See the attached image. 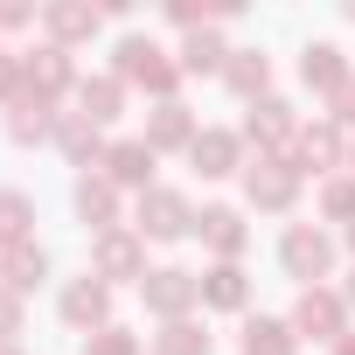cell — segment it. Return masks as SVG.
<instances>
[{
	"mask_svg": "<svg viewBox=\"0 0 355 355\" xmlns=\"http://www.w3.org/2000/svg\"><path fill=\"white\" fill-rule=\"evenodd\" d=\"M112 77H119L125 91H146L153 105L182 98V84H189V77H182V63H174V56L153 42V35H139V28L112 42Z\"/></svg>",
	"mask_w": 355,
	"mask_h": 355,
	"instance_id": "obj_1",
	"label": "cell"
},
{
	"mask_svg": "<svg viewBox=\"0 0 355 355\" xmlns=\"http://www.w3.org/2000/svg\"><path fill=\"white\" fill-rule=\"evenodd\" d=\"M334 258H341V244H334L320 223H286V237H279V272L300 279V293H306V286H327V279H334Z\"/></svg>",
	"mask_w": 355,
	"mask_h": 355,
	"instance_id": "obj_2",
	"label": "cell"
},
{
	"mask_svg": "<svg viewBox=\"0 0 355 355\" xmlns=\"http://www.w3.org/2000/svg\"><path fill=\"white\" fill-rule=\"evenodd\" d=\"M300 112H293V98H258V105H244V146H258V160H293V139H300Z\"/></svg>",
	"mask_w": 355,
	"mask_h": 355,
	"instance_id": "obj_3",
	"label": "cell"
},
{
	"mask_svg": "<svg viewBox=\"0 0 355 355\" xmlns=\"http://www.w3.org/2000/svg\"><path fill=\"white\" fill-rule=\"evenodd\" d=\"M237 182H244V209H258V216H293L306 174H300L293 160H244Z\"/></svg>",
	"mask_w": 355,
	"mask_h": 355,
	"instance_id": "obj_4",
	"label": "cell"
},
{
	"mask_svg": "<svg viewBox=\"0 0 355 355\" xmlns=\"http://www.w3.org/2000/svg\"><path fill=\"white\" fill-rule=\"evenodd\" d=\"M132 230L146 237V244H182V237H196V202L182 196V189H146L139 202H132Z\"/></svg>",
	"mask_w": 355,
	"mask_h": 355,
	"instance_id": "obj_5",
	"label": "cell"
},
{
	"mask_svg": "<svg viewBox=\"0 0 355 355\" xmlns=\"http://www.w3.org/2000/svg\"><path fill=\"white\" fill-rule=\"evenodd\" d=\"M146 237L125 223V230H105V237H91V279H105L112 293L119 286H146Z\"/></svg>",
	"mask_w": 355,
	"mask_h": 355,
	"instance_id": "obj_6",
	"label": "cell"
},
{
	"mask_svg": "<svg viewBox=\"0 0 355 355\" xmlns=\"http://www.w3.org/2000/svg\"><path fill=\"white\" fill-rule=\"evenodd\" d=\"M139 300H146L153 320H189V313L202 306V272H189V265H153L146 286H139Z\"/></svg>",
	"mask_w": 355,
	"mask_h": 355,
	"instance_id": "obj_7",
	"label": "cell"
},
{
	"mask_svg": "<svg viewBox=\"0 0 355 355\" xmlns=\"http://www.w3.org/2000/svg\"><path fill=\"white\" fill-rule=\"evenodd\" d=\"M196 237L216 265H244L251 251V223H244V202H202L196 209Z\"/></svg>",
	"mask_w": 355,
	"mask_h": 355,
	"instance_id": "obj_8",
	"label": "cell"
},
{
	"mask_svg": "<svg viewBox=\"0 0 355 355\" xmlns=\"http://www.w3.org/2000/svg\"><path fill=\"white\" fill-rule=\"evenodd\" d=\"M286 320H293L300 341H327V348H334V341L348 334V300H341V286H306Z\"/></svg>",
	"mask_w": 355,
	"mask_h": 355,
	"instance_id": "obj_9",
	"label": "cell"
},
{
	"mask_svg": "<svg viewBox=\"0 0 355 355\" xmlns=\"http://www.w3.org/2000/svg\"><path fill=\"white\" fill-rule=\"evenodd\" d=\"M293 167L300 174H348V132L334 125V119H313V125H300V139H293Z\"/></svg>",
	"mask_w": 355,
	"mask_h": 355,
	"instance_id": "obj_10",
	"label": "cell"
},
{
	"mask_svg": "<svg viewBox=\"0 0 355 355\" xmlns=\"http://www.w3.org/2000/svg\"><path fill=\"white\" fill-rule=\"evenodd\" d=\"M21 77H28V98H49V105H56L63 91L77 98V84H84V77H77V63H70V49H56V42L21 49Z\"/></svg>",
	"mask_w": 355,
	"mask_h": 355,
	"instance_id": "obj_11",
	"label": "cell"
},
{
	"mask_svg": "<svg viewBox=\"0 0 355 355\" xmlns=\"http://www.w3.org/2000/svg\"><path fill=\"white\" fill-rule=\"evenodd\" d=\"M56 313H63V327H77V334H98V327H112V286L105 279H63V293H56Z\"/></svg>",
	"mask_w": 355,
	"mask_h": 355,
	"instance_id": "obj_12",
	"label": "cell"
},
{
	"mask_svg": "<svg viewBox=\"0 0 355 355\" xmlns=\"http://www.w3.org/2000/svg\"><path fill=\"white\" fill-rule=\"evenodd\" d=\"M189 167L202 174V182H230V174H244V132L237 125H202L196 146H189Z\"/></svg>",
	"mask_w": 355,
	"mask_h": 355,
	"instance_id": "obj_13",
	"label": "cell"
},
{
	"mask_svg": "<svg viewBox=\"0 0 355 355\" xmlns=\"http://www.w3.org/2000/svg\"><path fill=\"white\" fill-rule=\"evenodd\" d=\"M70 209H77V223H84L91 237H105V230H125V196L105 182V174H77Z\"/></svg>",
	"mask_w": 355,
	"mask_h": 355,
	"instance_id": "obj_14",
	"label": "cell"
},
{
	"mask_svg": "<svg viewBox=\"0 0 355 355\" xmlns=\"http://www.w3.org/2000/svg\"><path fill=\"white\" fill-rule=\"evenodd\" d=\"M153 160H160V153L132 132V139H112V146H105V167H98V174H105L119 196H125V189H132V196H146V189H153Z\"/></svg>",
	"mask_w": 355,
	"mask_h": 355,
	"instance_id": "obj_15",
	"label": "cell"
},
{
	"mask_svg": "<svg viewBox=\"0 0 355 355\" xmlns=\"http://www.w3.org/2000/svg\"><path fill=\"white\" fill-rule=\"evenodd\" d=\"M98 28H105V8H91V0H49L42 8V42H56V49H77Z\"/></svg>",
	"mask_w": 355,
	"mask_h": 355,
	"instance_id": "obj_16",
	"label": "cell"
},
{
	"mask_svg": "<svg viewBox=\"0 0 355 355\" xmlns=\"http://www.w3.org/2000/svg\"><path fill=\"white\" fill-rule=\"evenodd\" d=\"M49 146H56V153H63L70 167L98 174V167H105V146H112V139H105V125H91V119L63 112V119H56V139H49Z\"/></svg>",
	"mask_w": 355,
	"mask_h": 355,
	"instance_id": "obj_17",
	"label": "cell"
},
{
	"mask_svg": "<svg viewBox=\"0 0 355 355\" xmlns=\"http://www.w3.org/2000/svg\"><path fill=\"white\" fill-rule=\"evenodd\" d=\"M196 132H202V125H196V112H189L182 98H167V105H153V112H146V132H139V139H146L153 153H189V146H196Z\"/></svg>",
	"mask_w": 355,
	"mask_h": 355,
	"instance_id": "obj_18",
	"label": "cell"
},
{
	"mask_svg": "<svg viewBox=\"0 0 355 355\" xmlns=\"http://www.w3.org/2000/svg\"><path fill=\"white\" fill-rule=\"evenodd\" d=\"M348 77H355V70H348V49H341V42H306V49H300V84H306V91L334 98Z\"/></svg>",
	"mask_w": 355,
	"mask_h": 355,
	"instance_id": "obj_19",
	"label": "cell"
},
{
	"mask_svg": "<svg viewBox=\"0 0 355 355\" xmlns=\"http://www.w3.org/2000/svg\"><path fill=\"white\" fill-rule=\"evenodd\" d=\"M125 98H132V91H125L112 70H98V77L77 84V119H91V125H119V119H125Z\"/></svg>",
	"mask_w": 355,
	"mask_h": 355,
	"instance_id": "obj_20",
	"label": "cell"
},
{
	"mask_svg": "<svg viewBox=\"0 0 355 355\" xmlns=\"http://www.w3.org/2000/svg\"><path fill=\"white\" fill-rule=\"evenodd\" d=\"M202 313H251V272L244 265H209L202 272Z\"/></svg>",
	"mask_w": 355,
	"mask_h": 355,
	"instance_id": "obj_21",
	"label": "cell"
},
{
	"mask_svg": "<svg viewBox=\"0 0 355 355\" xmlns=\"http://www.w3.org/2000/svg\"><path fill=\"white\" fill-rule=\"evenodd\" d=\"M223 84H230V98H244V105L272 98V56H265V49H230Z\"/></svg>",
	"mask_w": 355,
	"mask_h": 355,
	"instance_id": "obj_22",
	"label": "cell"
},
{
	"mask_svg": "<svg viewBox=\"0 0 355 355\" xmlns=\"http://www.w3.org/2000/svg\"><path fill=\"white\" fill-rule=\"evenodd\" d=\"M56 105L49 98H21V105H8V146H49L56 139Z\"/></svg>",
	"mask_w": 355,
	"mask_h": 355,
	"instance_id": "obj_23",
	"label": "cell"
},
{
	"mask_svg": "<svg viewBox=\"0 0 355 355\" xmlns=\"http://www.w3.org/2000/svg\"><path fill=\"white\" fill-rule=\"evenodd\" d=\"M49 272H56V265H49L42 244H15V251H0V286L21 293V300H28L35 286H49Z\"/></svg>",
	"mask_w": 355,
	"mask_h": 355,
	"instance_id": "obj_24",
	"label": "cell"
},
{
	"mask_svg": "<svg viewBox=\"0 0 355 355\" xmlns=\"http://www.w3.org/2000/svg\"><path fill=\"white\" fill-rule=\"evenodd\" d=\"M174 63H182V77H223V63H230V42H223V28H196V35H182Z\"/></svg>",
	"mask_w": 355,
	"mask_h": 355,
	"instance_id": "obj_25",
	"label": "cell"
},
{
	"mask_svg": "<svg viewBox=\"0 0 355 355\" xmlns=\"http://www.w3.org/2000/svg\"><path fill=\"white\" fill-rule=\"evenodd\" d=\"M293 348H300L293 320H279V313H244V355H293Z\"/></svg>",
	"mask_w": 355,
	"mask_h": 355,
	"instance_id": "obj_26",
	"label": "cell"
},
{
	"mask_svg": "<svg viewBox=\"0 0 355 355\" xmlns=\"http://www.w3.org/2000/svg\"><path fill=\"white\" fill-rule=\"evenodd\" d=\"M35 244V196L28 189H0V251Z\"/></svg>",
	"mask_w": 355,
	"mask_h": 355,
	"instance_id": "obj_27",
	"label": "cell"
},
{
	"mask_svg": "<svg viewBox=\"0 0 355 355\" xmlns=\"http://www.w3.org/2000/svg\"><path fill=\"white\" fill-rule=\"evenodd\" d=\"M216 348V334L189 313V320H160V334H153V355H209Z\"/></svg>",
	"mask_w": 355,
	"mask_h": 355,
	"instance_id": "obj_28",
	"label": "cell"
},
{
	"mask_svg": "<svg viewBox=\"0 0 355 355\" xmlns=\"http://www.w3.org/2000/svg\"><path fill=\"white\" fill-rule=\"evenodd\" d=\"M313 202H320V216H327V223H341V230H348V223H355V174H327Z\"/></svg>",
	"mask_w": 355,
	"mask_h": 355,
	"instance_id": "obj_29",
	"label": "cell"
},
{
	"mask_svg": "<svg viewBox=\"0 0 355 355\" xmlns=\"http://www.w3.org/2000/svg\"><path fill=\"white\" fill-rule=\"evenodd\" d=\"M84 355H139V334L132 327H98V334H84Z\"/></svg>",
	"mask_w": 355,
	"mask_h": 355,
	"instance_id": "obj_30",
	"label": "cell"
},
{
	"mask_svg": "<svg viewBox=\"0 0 355 355\" xmlns=\"http://www.w3.org/2000/svg\"><path fill=\"white\" fill-rule=\"evenodd\" d=\"M28 77H21V49H0V105H21Z\"/></svg>",
	"mask_w": 355,
	"mask_h": 355,
	"instance_id": "obj_31",
	"label": "cell"
},
{
	"mask_svg": "<svg viewBox=\"0 0 355 355\" xmlns=\"http://www.w3.org/2000/svg\"><path fill=\"white\" fill-rule=\"evenodd\" d=\"M21 327H28V300L0 286V341H21Z\"/></svg>",
	"mask_w": 355,
	"mask_h": 355,
	"instance_id": "obj_32",
	"label": "cell"
},
{
	"mask_svg": "<svg viewBox=\"0 0 355 355\" xmlns=\"http://www.w3.org/2000/svg\"><path fill=\"white\" fill-rule=\"evenodd\" d=\"M327 105H334V112H327V119H334V125H341V132H348V139H355V77H348V84H341V91H334V98H327Z\"/></svg>",
	"mask_w": 355,
	"mask_h": 355,
	"instance_id": "obj_33",
	"label": "cell"
},
{
	"mask_svg": "<svg viewBox=\"0 0 355 355\" xmlns=\"http://www.w3.org/2000/svg\"><path fill=\"white\" fill-rule=\"evenodd\" d=\"M35 21V8H0V35H21Z\"/></svg>",
	"mask_w": 355,
	"mask_h": 355,
	"instance_id": "obj_34",
	"label": "cell"
},
{
	"mask_svg": "<svg viewBox=\"0 0 355 355\" xmlns=\"http://www.w3.org/2000/svg\"><path fill=\"white\" fill-rule=\"evenodd\" d=\"M334 355H355V327H348V334H341V341H334Z\"/></svg>",
	"mask_w": 355,
	"mask_h": 355,
	"instance_id": "obj_35",
	"label": "cell"
},
{
	"mask_svg": "<svg viewBox=\"0 0 355 355\" xmlns=\"http://www.w3.org/2000/svg\"><path fill=\"white\" fill-rule=\"evenodd\" d=\"M341 300H348V313H355V272H348V286H341Z\"/></svg>",
	"mask_w": 355,
	"mask_h": 355,
	"instance_id": "obj_36",
	"label": "cell"
},
{
	"mask_svg": "<svg viewBox=\"0 0 355 355\" xmlns=\"http://www.w3.org/2000/svg\"><path fill=\"white\" fill-rule=\"evenodd\" d=\"M0 355H28V348H21V341H0Z\"/></svg>",
	"mask_w": 355,
	"mask_h": 355,
	"instance_id": "obj_37",
	"label": "cell"
},
{
	"mask_svg": "<svg viewBox=\"0 0 355 355\" xmlns=\"http://www.w3.org/2000/svg\"><path fill=\"white\" fill-rule=\"evenodd\" d=\"M341 244H348V258H355V223H348V230H341Z\"/></svg>",
	"mask_w": 355,
	"mask_h": 355,
	"instance_id": "obj_38",
	"label": "cell"
},
{
	"mask_svg": "<svg viewBox=\"0 0 355 355\" xmlns=\"http://www.w3.org/2000/svg\"><path fill=\"white\" fill-rule=\"evenodd\" d=\"M348 174H355V139H348Z\"/></svg>",
	"mask_w": 355,
	"mask_h": 355,
	"instance_id": "obj_39",
	"label": "cell"
},
{
	"mask_svg": "<svg viewBox=\"0 0 355 355\" xmlns=\"http://www.w3.org/2000/svg\"><path fill=\"white\" fill-rule=\"evenodd\" d=\"M341 15H348V21H355V0H348V8H341Z\"/></svg>",
	"mask_w": 355,
	"mask_h": 355,
	"instance_id": "obj_40",
	"label": "cell"
}]
</instances>
